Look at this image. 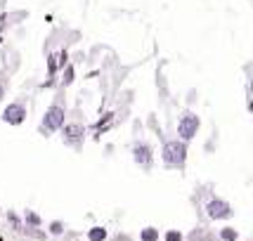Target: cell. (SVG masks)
<instances>
[{
	"label": "cell",
	"instance_id": "cell-13",
	"mask_svg": "<svg viewBox=\"0 0 253 241\" xmlns=\"http://www.w3.org/2000/svg\"><path fill=\"white\" fill-rule=\"evenodd\" d=\"M66 232V225L62 220H52L50 225H47V234H52V237H62Z\"/></svg>",
	"mask_w": 253,
	"mask_h": 241
},
{
	"label": "cell",
	"instance_id": "cell-14",
	"mask_svg": "<svg viewBox=\"0 0 253 241\" xmlns=\"http://www.w3.org/2000/svg\"><path fill=\"white\" fill-rule=\"evenodd\" d=\"M218 239L220 241H237L239 239V232L234 230V227H222V230L218 232Z\"/></svg>",
	"mask_w": 253,
	"mask_h": 241
},
{
	"label": "cell",
	"instance_id": "cell-18",
	"mask_svg": "<svg viewBox=\"0 0 253 241\" xmlns=\"http://www.w3.org/2000/svg\"><path fill=\"white\" fill-rule=\"evenodd\" d=\"M5 97V83H2V80H0V99Z\"/></svg>",
	"mask_w": 253,
	"mask_h": 241
},
{
	"label": "cell",
	"instance_id": "cell-2",
	"mask_svg": "<svg viewBox=\"0 0 253 241\" xmlns=\"http://www.w3.org/2000/svg\"><path fill=\"white\" fill-rule=\"evenodd\" d=\"M64 123H66V107L62 104V102H52V104L45 109L43 119H41L38 132L45 135V137H50V135H55V132L62 130Z\"/></svg>",
	"mask_w": 253,
	"mask_h": 241
},
{
	"label": "cell",
	"instance_id": "cell-5",
	"mask_svg": "<svg viewBox=\"0 0 253 241\" xmlns=\"http://www.w3.org/2000/svg\"><path fill=\"white\" fill-rule=\"evenodd\" d=\"M132 161H135V165H140L142 170H152L154 168V147L149 142H144V140H140V142L132 144Z\"/></svg>",
	"mask_w": 253,
	"mask_h": 241
},
{
	"label": "cell",
	"instance_id": "cell-8",
	"mask_svg": "<svg viewBox=\"0 0 253 241\" xmlns=\"http://www.w3.org/2000/svg\"><path fill=\"white\" fill-rule=\"evenodd\" d=\"M187 241H220L213 232L204 230V227H194V230L187 234Z\"/></svg>",
	"mask_w": 253,
	"mask_h": 241
},
{
	"label": "cell",
	"instance_id": "cell-17",
	"mask_svg": "<svg viewBox=\"0 0 253 241\" xmlns=\"http://www.w3.org/2000/svg\"><path fill=\"white\" fill-rule=\"evenodd\" d=\"M7 220H10L14 227H19V218H17V213H7Z\"/></svg>",
	"mask_w": 253,
	"mask_h": 241
},
{
	"label": "cell",
	"instance_id": "cell-10",
	"mask_svg": "<svg viewBox=\"0 0 253 241\" xmlns=\"http://www.w3.org/2000/svg\"><path fill=\"white\" fill-rule=\"evenodd\" d=\"M22 220H24V225H26V227H41V225H43V218H41L36 210H31V208L24 210V218Z\"/></svg>",
	"mask_w": 253,
	"mask_h": 241
},
{
	"label": "cell",
	"instance_id": "cell-11",
	"mask_svg": "<svg viewBox=\"0 0 253 241\" xmlns=\"http://www.w3.org/2000/svg\"><path fill=\"white\" fill-rule=\"evenodd\" d=\"M159 230L156 227H152V225H147V227H142L140 230V241H159Z\"/></svg>",
	"mask_w": 253,
	"mask_h": 241
},
{
	"label": "cell",
	"instance_id": "cell-1",
	"mask_svg": "<svg viewBox=\"0 0 253 241\" xmlns=\"http://www.w3.org/2000/svg\"><path fill=\"white\" fill-rule=\"evenodd\" d=\"M161 163L168 170H182L187 165V142L182 140H166L161 144Z\"/></svg>",
	"mask_w": 253,
	"mask_h": 241
},
{
	"label": "cell",
	"instance_id": "cell-19",
	"mask_svg": "<svg viewBox=\"0 0 253 241\" xmlns=\"http://www.w3.org/2000/svg\"><path fill=\"white\" fill-rule=\"evenodd\" d=\"M114 241H130V239H128V237H116Z\"/></svg>",
	"mask_w": 253,
	"mask_h": 241
},
{
	"label": "cell",
	"instance_id": "cell-4",
	"mask_svg": "<svg viewBox=\"0 0 253 241\" xmlns=\"http://www.w3.org/2000/svg\"><path fill=\"white\" fill-rule=\"evenodd\" d=\"M204 213L209 215L211 220H230L232 215H234V208H232L230 201H225V199L220 197H213L206 201V206H204Z\"/></svg>",
	"mask_w": 253,
	"mask_h": 241
},
{
	"label": "cell",
	"instance_id": "cell-9",
	"mask_svg": "<svg viewBox=\"0 0 253 241\" xmlns=\"http://www.w3.org/2000/svg\"><path fill=\"white\" fill-rule=\"evenodd\" d=\"M107 239H109V232H107V227L95 225V227H90V230H88V241H107Z\"/></svg>",
	"mask_w": 253,
	"mask_h": 241
},
{
	"label": "cell",
	"instance_id": "cell-7",
	"mask_svg": "<svg viewBox=\"0 0 253 241\" xmlns=\"http://www.w3.org/2000/svg\"><path fill=\"white\" fill-rule=\"evenodd\" d=\"M59 132H62L64 144H69V147H78V144L85 140V125L78 123V120H69V123H64Z\"/></svg>",
	"mask_w": 253,
	"mask_h": 241
},
{
	"label": "cell",
	"instance_id": "cell-6",
	"mask_svg": "<svg viewBox=\"0 0 253 241\" xmlns=\"http://www.w3.org/2000/svg\"><path fill=\"white\" fill-rule=\"evenodd\" d=\"M29 116V109H26V104H24V99H17V102H10L2 114H0V119L2 123H7V125H22L24 120Z\"/></svg>",
	"mask_w": 253,
	"mask_h": 241
},
{
	"label": "cell",
	"instance_id": "cell-3",
	"mask_svg": "<svg viewBox=\"0 0 253 241\" xmlns=\"http://www.w3.org/2000/svg\"><path fill=\"white\" fill-rule=\"evenodd\" d=\"M201 130V119H199L197 111L192 109H185L180 116H177V123H175V132H177V140L182 142H192L197 137V132Z\"/></svg>",
	"mask_w": 253,
	"mask_h": 241
},
{
	"label": "cell",
	"instance_id": "cell-15",
	"mask_svg": "<svg viewBox=\"0 0 253 241\" xmlns=\"http://www.w3.org/2000/svg\"><path fill=\"white\" fill-rule=\"evenodd\" d=\"M185 237H182V232L180 230H168L164 234V241H182Z\"/></svg>",
	"mask_w": 253,
	"mask_h": 241
},
{
	"label": "cell",
	"instance_id": "cell-16",
	"mask_svg": "<svg viewBox=\"0 0 253 241\" xmlns=\"http://www.w3.org/2000/svg\"><path fill=\"white\" fill-rule=\"evenodd\" d=\"M57 74V55L47 57V78H52Z\"/></svg>",
	"mask_w": 253,
	"mask_h": 241
},
{
	"label": "cell",
	"instance_id": "cell-12",
	"mask_svg": "<svg viewBox=\"0 0 253 241\" xmlns=\"http://www.w3.org/2000/svg\"><path fill=\"white\" fill-rule=\"evenodd\" d=\"M74 78H76V69H74V64H66L64 69H62V85L69 88V85L74 83Z\"/></svg>",
	"mask_w": 253,
	"mask_h": 241
}]
</instances>
